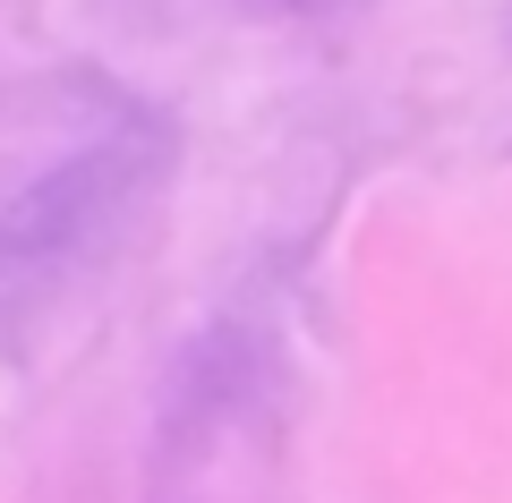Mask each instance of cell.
Returning a JSON list of instances; mask_svg holds the SVG:
<instances>
[]
</instances>
